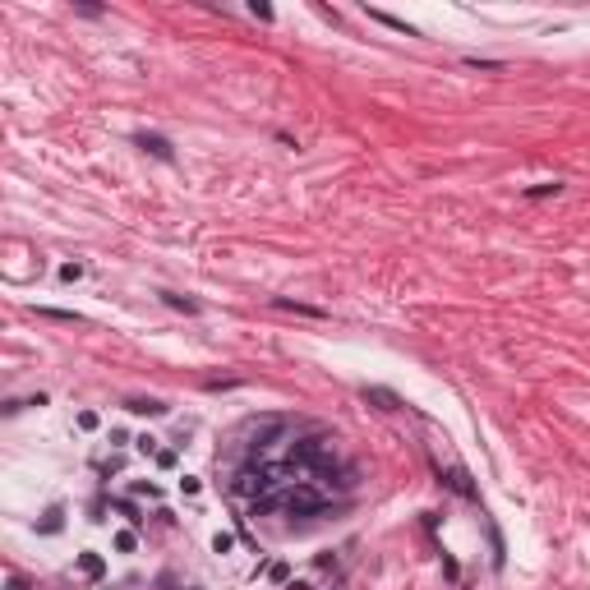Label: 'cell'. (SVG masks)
<instances>
[{
  "instance_id": "cell-6",
  "label": "cell",
  "mask_w": 590,
  "mask_h": 590,
  "mask_svg": "<svg viewBox=\"0 0 590 590\" xmlns=\"http://www.w3.org/2000/svg\"><path fill=\"white\" fill-rule=\"evenodd\" d=\"M213 549H217V553H231V549H235V535L217 531V535H213Z\"/></svg>"
},
{
  "instance_id": "cell-5",
  "label": "cell",
  "mask_w": 590,
  "mask_h": 590,
  "mask_svg": "<svg viewBox=\"0 0 590 590\" xmlns=\"http://www.w3.org/2000/svg\"><path fill=\"white\" fill-rule=\"evenodd\" d=\"M562 184L558 180H544V184H535V189H526V199H544V194H558Z\"/></svg>"
},
{
  "instance_id": "cell-8",
  "label": "cell",
  "mask_w": 590,
  "mask_h": 590,
  "mask_svg": "<svg viewBox=\"0 0 590 590\" xmlns=\"http://www.w3.org/2000/svg\"><path fill=\"white\" fill-rule=\"evenodd\" d=\"M83 277V263H65V268H60V281H78Z\"/></svg>"
},
{
  "instance_id": "cell-7",
  "label": "cell",
  "mask_w": 590,
  "mask_h": 590,
  "mask_svg": "<svg viewBox=\"0 0 590 590\" xmlns=\"http://www.w3.org/2000/svg\"><path fill=\"white\" fill-rule=\"evenodd\" d=\"M97 425H102V420H97V411H78V429H83V434H93Z\"/></svg>"
},
{
  "instance_id": "cell-3",
  "label": "cell",
  "mask_w": 590,
  "mask_h": 590,
  "mask_svg": "<svg viewBox=\"0 0 590 590\" xmlns=\"http://www.w3.org/2000/svg\"><path fill=\"white\" fill-rule=\"evenodd\" d=\"M78 567H83V577H102V558H97V553H78Z\"/></svg>"
},
{
  "instance_id": "cell-2",
  "label": "cell",
  "mask_w": 590,
  "mask_h": 590,
  "mask_svg": "<svg viewBox=\"0 0 590 590\" xmlns=\"http://www.w3.org/2000/svg\"><path fill=\"white\" fill-rule=\"evenodd\" d=\"M129 411H134V415H166V406H162V401H143V397H138V401H129Z\"/></svg>"
},
{
  "instance_id": "cell-1",
  "label": "cell",
  "mask_w": 590,
  "mask_h": 590,
  "mask_svg": "<svg viewBox=\"0 0 590 590\" xmlns=\"http://www.w3.org/2000/svg\"><path fill=\"white\" fill-rule=\"evenodd\" d=\"M360 397H365V401H378V411H401L397 392H387V387H365Z\"/></svg>"
},
{
  "instance_id": "cell-9",
  "label": "cell",
  "mask_w": 590,
  "mask_h": 590,
  "mask_svg": "<svg viewBox=\"0 0 590 590\" xmlns=\"http://www.w3.org/2000/svg\"><path fill=\"white\" fill-rule=\"evenodd\" d=\"M138 143H143V148H153V153H157V157H171V148H166V143H162V138H148V134H143V138H138Z\"/></svg>"
},
{
  "instance_id": "cell-10",
  "label": "cell",
  "mask_w": 590,
  "mask_h": 590,
  "mask_svg": "<svg viewBox=\"0 0 590 590\" xmlns=\"http://www.w3.org/2000/svg\"><path fill=\"white\" fill-rule=\"evenodd\" d=\"M116 507H120V512H125V521H129V526H143V517L134 512V503H116Z\"/></svg>"
},
{
  "instance_id": "cell-11",
  "label": "cell",
  "mask_w": 590,
  "mask_h": 590,
  "mask_svg": "<svg viewBox=\"0 0 590 590\" xmlns=\"http://www.w3.org/2000/svg\"><path fill=\"white\" fill-rule=\"evenodd\" d=\"M134 443H138V452H157V438H153V434H143V438H134Z\"/></svg>"
},
{
  "instance_id": "cell-4",
  "label": "cell",
  "mask_w": 590,
  "mask_h": 590,
  "mask_svg": "<svg viewBox=\"0 0 590 590\" xmlns=\"http://www.w3.org/2000/svg\"><path fill=\"white\" fill-rule=\"evenodd\" d=\"M134 544H138L134 526H129V531H120V535H116V549H120V553H134Z\"/></svg>"
}]
</instances>
